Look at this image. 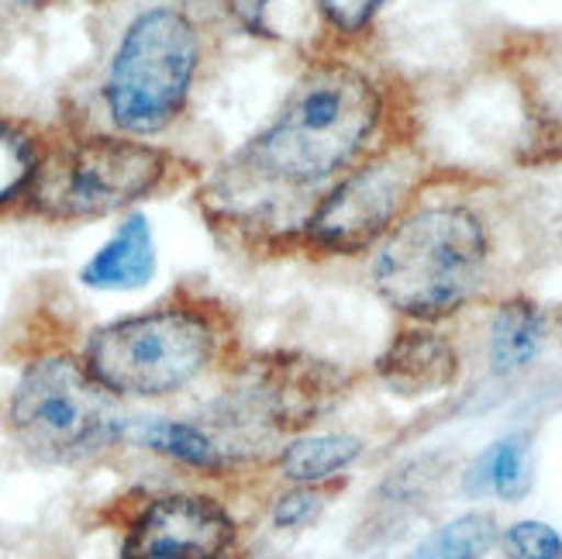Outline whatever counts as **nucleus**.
Listing matches in <instances>:
<instances>
[{
  "instance_id": "f257e3e1",
  "label": "nucleus",
  "mask_w": 562,
  "mask_h": 559,
  "mask_svg": "<svg viewBox=\"0 0 562 559\" xmlns=\"http://www.w3.org/2000/svg\"><path fill=\"white\" fill-rule=\"evenodd\" d=\"M390 118V90L370 69L341 56L314 59L290 87L270 125L241 145L207 183V214L232 232L283 249L286 228L280 208L317 187L328 190L373 156L394 138L386 132Z\"/></svg>"
},
{
  "instance_id": "f03ea898",
  "label": "nucleus",
  "mask_w": 562,
  "mask_h": 559,
  "mask_svg": "<svg viewBox=\"0 0 562 559\" xmlns=\"http://www.w3.org/2000/svg\"><path fill=\"white\" fill-rule=\"evenodd\" d=\"M494 259V232L480 208L418 198L370 253V283L407 322L442 325L486 294Z\"/></svg>"
},
{
  "instance_id": "7ed1b4c3",
  "label": "nucleus",
  "mask_w": 562,
  "mask_h": 559,
  "mask_svg": "<svg viewBox=\"0 0 562 559\" xmlns=\"http://www.w3.org/2000/svg\"><path fill=\"white\" fill-rule=\"evenodd\" d=\"M217 325L198 304H162L90 335L83 362L114 398H166L198 380L217 356Z\"/></svg>"
},
{
  "instance_id": "20e7f679",
  "label": "nucleus",
  "mask_w": 562,
  "mask_h": 559,
  "mask_svg": "<svg viewBox=\"0 0 562 559\" xmlns=\"http://www.w3.org/2000/svg\"><path fill=\"white\" fill-rule=\"evenodd\" d=\"M428 180L431 166L414 149V142L390 138L311 204L290 249L317 259L373 253L380 238L422 198Z\"/></svg>"
},
{
  "instance_id": "39448f33",
  "label": "nucleus",
  "mask_w": 562,
  "mask_h": 559,
  "mask_svg": "<svg viewBox=\"0 0 562 559\" xmlns=\"http://www.w3.org/2000/svg\"><path fill=\"white\" fill-rule=\"evenodd\" d=\"M201 69V32L180 8L142 11L121 35L104 108L125 135H159L183 114Z\"/></svg>"
},
{
  "instance_id": "423d86ee",
  "label": "nucleus",
  "mask_w": 562,
  "mask_h": 559,
  "mask_svg": "<svg viewBox=\"0 0 562 559\" xmlns=\"http://www.w3.org/2000/svg\"><path fill=\"white\" fill-rule=\"evenodd\" d=\"M8 422L18 446L42 463H77L128 435L114 394L93 380L87 362L69 356L29 362L11 394Z\"/></svg>"
},
{
  "instance_id": "0eeeda50",
  "label": "nucleus",
  "mask_w": 562,
  "mask_h": 559,
  "mask_svg": "<svg viewBox=\"0 0 562 559\" xmlns=\"http://www.w3.org/2000/svg\"><path fill=\"white\" fill-rule=\"evenodd\" d=\"M169 174V159L156 145L117 135H90L42 153L24 201L48 222H90L128 208Z\"/></svg>"
},
{
  "instance_id": "6e6552de",
  "label": "nucleus",
  "mask_w": 562,
  "mask_h": 559,
  "mask_svg": "<svg viewBox=\"0 0 562 559\" xmlns=\"http://www.w3.org/2000/svg\"><path fill=\"white\" fill-rule=\"evenodd\" d=\"M349 373L325 359L301 353L262 356L241 377L228 398V418L241 439L252 432H293L301 435L317 418H325L349 394Z\"/></svg>"
},
{
  "instance_id": "1a4fd4ad",
  "label": "nucleus",
  "mask_w": 562,
  "mask_h": 559,
  "mask_svg": "<svg viewBox=\"0 0 562 559\" xmlns=\"http://www.w3.org/2000/svg\"><path fill=\"white\" fill-rule=\"evenodd\" d=\"M232 546L235 522L214 497L166 494L135 515L121 559H225Z\"/></svg>"
},
{
  "instance_id": "9d476101",
  "label": "nucleus",
  "mask_w": 562,
  "mask_h": 559,
  "mask_svg": "<svg viewBox=\"0 0 562 559\" xmlns=\"http://www.w3.org/2000/svg\"><path fill=\"white\" fill-rule=\"evenodd\" d=\"M459 370L462 359L456 343L438 325L425 322H407L373 362L376 380L404 401H425L449 391Z\"/></svg>"
},
{
  "instance_id": "9b49d317",
  "label": "nucleus",
  "mask_w": 562,
  "mask_h": 559,
  "mask_svg": "<svg viewBox=\"0 0 562 559\" xmlns=\"http://www.w3.org/2000/svg\"><path fill=\"white\" fill-rule=\"evenodd\" d=\"M552 318L549 311L525 294H507L494 304L486 325V362L494 377H518L549 343Z\"/></svg>"
},
{
  "instance_id": "f8f14e48",
  "label": "nucleus",
  "mask_w": 562,
  "mask_h": 559,
  "mask_svg": "<svg viewBox=\"0 0 562 559\" xmlns=\"http://www.w3.org/2000/svg\"><path fill=\"white\" fill-rule=\"evenodd\" d=\"M156 273V238L145 214H128L117 232L97 249L80 270V280L93 290H138Z\"/></svg>"
},
{
  "instance_id": "ddd939ff",
  "label": "nucleus",
  "mask_w": 562,
  "mask_h": 559,
  "mask_svg": "<svg viewBox=\"0 0 562 559\" xmlns=\"http://www.w3.org/2000/svg\"><path fill=\"white\" fill-rule=\"evenodd\" d=\"M535 480V452L528 432L501 435L486 446L462 473V491L470 497H497L515 504L531 491Z\"/></svg>"
},
{
  "instance_id": "4468645a",
  "label": "nucleus",
  "mask_w": 562,
  "mask_h": 559,
  "mask_svg": "<svg viewBox=\"0 0 562 559\" xmlns=\"http://www.w3.org/2000/svg\"><path fill=\"white\" fill-rule=\"evenodd\" d=\"M362 443L356 435L346 432H301L280 449L277 456V470L283 480L301 483V488H317L341 470H349L359 463Z\"/></svg>"
},
{
  "instance_id": "2eb2a0df",
  "label": "nucleus",
  "mask_w": 562,
  "mask_h": 559,
  "mask_svg": "<svg viewBox=\"0 0 562 559\" xmlns=\"http://www.w3.org/2000/svg\"><path fill=\"white\" fill-rule=\"evenodd\" d=\"M128 435L153 452H162L169 459H177L183 467L193 470H207V473H222L228 463L225 446L214 439L211 432L190 422H173V418H142L128 425Z\"/></svg>"
},
{
  "instance_id": "dca6fc26",
  "label": "nucleus",
  "mask_w": 562,
  "mask_h": 559,
  "mask_svg": "<svg viewBox=\"0 0 562 559\" xmlns=\"http://www.w3.org/2000/svg\"><path fill=\"white\" fill-rule=\"evenodd\" d=\"M501 539V525L486 512L456 515L446 525L431 528L428 536L414 546L411 559H483Z\"/></svg>"
},
{
  "instance_id": "f3484780",
  "label": "nucleus",
  "mask_w": 562,
  "mask_h": 559,
  "mask_svg": "<svg viewBox=\"0 0 562 559\" xmlns=\"http://www.w3.org/2000/svg\"><path fill=\"white\" fill-rule=\"evenodd\" d=\"M38 163H42L38 142L21 125H14V121L0 118V211L29 193Z\"/></svg>"
},
{
  "instance_id": "a211bd4d",
  "label": "nucleus",
  "mask_w": 562,
  "mask_h": 559,
  "mask_svg": "<svg viewBox=\"0 0 562 559\" xmlns=\"http://www.w3.org/2000/svg\"><path fill=\"white\" fill-rule=\"evenodd\" d=\"M314 4L328 35L338 38L341 45H352L370 35L380 11L386 8V0H314Z\"/></svg>"
},
{
  "instance_id": "6ab92c4d",
  "label": "nucleus",
  "mask_w": 562,
  "mask_h": 559,
  "mask_svg": "<svg viewBox=\"0 0 562 559\" xmlns=\"http://www.w3.org/2000/svg\"><path fill=\"white\" fill-rule=\"evenodd\" d=\"M497 546L504 559H562V536L539 518H521L501 528Z\"/></svg>"
},
{
  "instance_id": "aec40b11",
  "label": "nucleus",
  "mask_w": 562,
  "mask_h": 559,
  "mask_svg": "<svg viewBox=\"0 0 562 559\" xmlns=\"http://www.w3.org/2000/svg\"><path fill=\"white\" fill-rule=\"evenodd\" d=\"M325 507V497L317 494L314 488H301V483H293L286 494L277 497L273 504V525L277 528H304L311 525L317 515H322Z\"/></svg>"
},
{
  "instance_id": "412c9836",
  "label": "nucleus",
  "mask_w": 562,
  "mask_h": 559,
  "mask_svg": "<svg viewBox=\"0 0 562 559\" xmlns=\"http://www.w3.org/2000/svg\"><path fill=\"white\" fill-rule=\"evenodd\" d=\"M277 0H222V8L235 18V24H241L249 35L259 38H273L270 21H266V11H270Z\"/></svg>"
},
{
  "instance_id": "4be33fe9",
  "label": "nucleus",
  "mask_w": 562,
  "mask_h": 559,
  "mask_svg": "<svg viewBox=\"0 0 562 559\" xmlns=\"http://www.w3.org/2000/svg\"><path fill=\"white\" fill-rule=\"evenodd\" d=\"M14 4H24V8H38V4H45V0H14Z\"/></svg>"
}]
</instances>
